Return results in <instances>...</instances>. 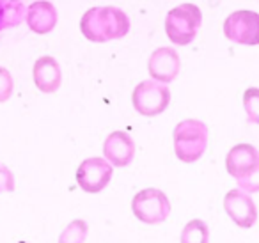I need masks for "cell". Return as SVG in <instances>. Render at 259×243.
I'll use <instances>...</instances> for the list:
<instances>
[{"label":"cell","instance_id":"cell-12","mask_svg":"<svg viewBox=\"0 0 259 243\" xmlns=\"http://www.w3.org/2000/svg\"><path fill=\"white\" fill-rule=\"evenodd\" d=\"M57 9L52 2H47V0L34 2L27 11V25L32 32L41 34V36L52 32L57 25Z\"/></svg>","mask_w":259,"mask_h":243},{"label":"cell","instance_id":"cell-1","mask_svg":"<svg viewBox=\"0 0 259 243\" xmlns=\"http://www.w3.org/2000/svg\"><path fill=\"white\" fill-rule=\"evenodd\" d=\"M174 153L185 164H194L204 154L208 146V126L197 119H185L172 133Z\"/></svg>","mask_w":259,"mask_h":243},{"label":"cell","instance_id":"cell-15","mask_svg":"<svg viewBox=\"0 0 259 243\" xmlns=\"http://www.w3.org/2000/svg\"><path fill=\"white\" fill-rule=\"evenodd\" d=\"M181 243H209V229L199 218L190 220L181 231Z\"/></svg>","mask_w":259,"mask_h":243},{"label":"cell","instance_id":"cell-19","mask_svg":"<svg viewBox=\"0 0 259 243\" xmlns=\"http://www.w3.org/2000/svg\"><path fill=\"white\" fill-rule=\"evenodd\" d=\"M15 190V176L6 165L0 164V193Z\"/></svg>","mask_w":259,"mask_h":243},{"label":"cell","instance_id":"cell-9","mask_svg":"<svg viewBox=\"0 0 259 243\" xmlns=\"http://www.w3.org/2000/svg\"><path fill=\"white\" fill-rule=\"evenodd\" d=\"M181 61L174 48L162 47L156 48L148 61V71L153 80L162 84H169L180 75Z\"/></svg>","mask_w":259,"mask_h":243},{"label":"cell","instance_id":"cell-8","mask_svg":"<svg viewBox=\"0 0 259 243\" xmlns=\"http://www.w3.org/2000/svg\"><path fill=\"white\" fill-rule=\"evenodd\" d=\"M224 210L236 225L248 229L257 220V210L252 197L243 190H229L224 197Z\"/></svg>","mask_w":259,"mask_h":243},{"label":"cell","instance_id":"cell-7","mask_svg":"<svg viewBox=\"0 0 259 243\" xmlns=\"http://www.w3.org/2000/svg\"><path fill=\"white\" fill-rule=\"evenodd\" d=\"M112 165L105 158L93 156L80 164L76 171V183L87 193H98L110 183L112 179Z\"/></svg>","mask_w":259,"mask_h":243},{"label":"cell","instance_id":"cell-16","mask_svg":"<svg viewBox=\"0 0 259 243\" xmlns=\"http://www.w3.org/2000/svg\"><path fill=\"white\" fill-rule=\"evenodd\" d=\"M87 234H89L87 222L82 218H76L64 227V231L59 236V243H85Z\"/></svg>","mask_w":259,"mask_h":243},{"label":"cell","instance_id":"cell-14","mask_svg":"<svg viewBox=\"0 0 259 243\" xmlns=\"http://www.w3.org/2000/svg\"><path fill=\"white\" fill-rule=\"evenodd\" d=\"M103 15L108 41L122 39L130 32V18L124 11H121L119 8H114V6H107V8H103Z\"/></svg>","mask_w":259,"mask_h":243},{"label":"cell","instance_id":"cell-2","mask_svg":"<svg viewBox=\"0 0 259 243\" xmlns=\"http://www.w3.org/2000/svg\"><path fill=\"white\" fill-rule=\"evenodd\" d=\"M226 169L238 181L243 192H255L259 188V154L252 144H238L227 153Z\"/></svg>","mask_w":259,"mask_h":243},{"label":"cell","instance_id":"cell-13","mask_svg":"<svg viewBox=\"0 0 259 243\" xmlns=\"http://www.w3.org/2000/svg\"><path fill=\"white\" fill-rule=\"evenodd\" d=\"M80 30L85 36V39L93 43H105L107 37V25H105L103 8H91L80 20Z\"/></svg>","mask_w":259,"mask_h":243},{"label":"cell","instance_id":"cell-4","mask_svg":"<svg viewBox=\"0 0 259 243\" xmlns=\"http://www.w3.org/2000/svg\"><path fill=\"white\" fill-rule=\"evenodd\" d=\"M134 108L141 115L155 117L162 114L170 103V91L165 84L156 80H144L132 93Z\"/></svg>","mask_w":259,"mask_h":243},{"label":"cell","instance_id":"cell-11","mask_svg":"<svg viewBox=\"0 0 259 243\" xmlns=\"http://www.w3.org/2000/svg\"><path fill=\"white\" fill-rule=\"evenodd\" d=\"M32 78L36 87L45 94H52L61 87L62 82V73L61 66L50 55H45L36 61L32 68Z\"/></svg>","mask_w":259,"mask_h":243},{"label":"cell","instance_id":"cell-5","mask_svg":"<svg viewBox=\"0 0 259 243\" xmlns=\"http://www.w3.org/2000/svg\"><path fill=\"white\" fill-rule=\"evenodd\" d=\"M132 211L144 224H162L170 213V202L162 190L146 188L135 193L134 200H132Z\"/></svg>","mask_w":259,"mask_h":243},{"label":"cell","instance_id":"cell-17","mask_svg":"<svg viewBox=\"0 0 259 243\" xmlns=\"http://www.w3.org/2000/svg\"><path fill=\"white\" fill-rule=\"evenodd\" d=\"M243 105L245 110H247V115L252 123H257L259 119V91L255 87H250V89L245 91L243 94Z\"/></svg>","mask_w":259,"mask_h":243},{"label":"cell","instance_id":"cell-10","mask_svg":"<svg viewBox=\"0 0 259 243\" xmlns=\"http://www.w3.org/2000/svg\"><path fill=\"white\" fill-rule=\"evenodd\" d=\"M103 156L112 167H126L135 156V144L124 132H112L103 142Z\"/></svg>","mask_w":259,"mask_h":243},{"label":"cell","instance_id":"cell-3","mask_svg":"<svg viewBox=\"0 0 259 243\" xmlns=\"http://www.w3.org/2000/svg\"><path fill=\"white\" fill-rule=\"evenodd\" d=\"M202 23V13L195 4H181L170 9L165 18L167 37L178 47H187L197 36Z\"/></svg>","mask_w":259,"mask_h":243},{"label":"cell","instance_id":"cell-20","mask_svg":"<svg viewBox=\"0 0 259 243\" xmlns=\"http://www.w3.org/2000/svg\"><path fill=\"white\" fill-rule=\"evenodd\" d=\"M18 243H29V241H18Z\"/></svg>","mask_w":259,"mask_h":243},{"label":"cell","instance_id":"cell-18","mask_svg":"<svg viewBox=\"0 0 259 243\" xmlns=\"http://www.w3.org/2000/svg\"><path fill=\"white\" fill-rule=\"evenodd\" d=\"M13 87H15V84H13L11 73L0 66V103H4V101H8L11 98Z\"/></svg>","mask_w":259,"mask_h":243},{"label":"cell","instance_id":"cell-6","mask_svg":"<svg viewBox=\"0 0 259 243\" xmlns=\"http://www.w3.org/2000/svg\"><path fill=\"white\" fill-rule=\"evenodd\" d=\"M224 34L238 45L255 47L259 43V15L255 11H234L224 22Z\"/></svg>","mask_w":259,"mask_h":243}]
</instances>
